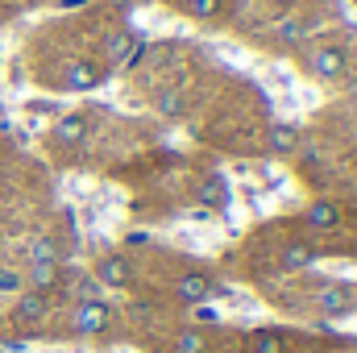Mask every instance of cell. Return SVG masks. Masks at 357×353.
<instances>
[{
  "mask_svg": "<svg viewBox=\"0 0 357 353\" xmlns=\"http://www.w3.org/2000/svg\"><path fill=\"white\" fill-rule=\"evenodd\" d=\"M59 266L63 262H29L25 266V287H33V291H50V287L59 283Z\"/></svg>",
  "mask_w": 357,
  "mask_h": 353,
  "instance_id": "obj_13",
  "label": "cell"
},
{
  "mask_svg": "<svg viewBox=\"0 0 357 353\" xmlns=\"http://www.w3.org/2000/svg\"><path fill=\"white\" fill-rule=\"evenodd\" d=\"M303 216H307V225H312V229H320V233H333V229L341 225V208H337L333 200H312Z\"/></svg>",
  "mask_w": 357,
  "mask_h": 353,
  "instance_id": "obj_12",
  "label": "cell"
},
{
  "mask_svg": "<svg viewBox=\"0 0 357 353\" xmlns=\"http://www.w3.org/2000/svg\"><path fill=\"white\" fill-rule=\"evenodd\" d=\"M316 246L312 241H287L282 246V254H278V266L287 270V274H299V270H312L316 266Z\"/></svg>",
  "mask_w": 357,
  "mask_h": 353,
  "instance_id": "obj_10",
  "label": "cell"
},
{
  "mask_svg": "<svg viewBox=\"0 0 357 353\" xmlns=\"http://www.w3.org/2000/svg\"><path fill=\"white\" fill-rule=\"evenodd\" d=\"M88 133H91V112L88 108L63 112V117L54 121V142H59V146H79V142H88Z\"/></svg>",
  "mask_w": 357,
  "mask_h": 353,
  "instance_id": "obj_7",
  "label": "cell"
},
{
  "mask_svg": "<svg viewBox=\"0 0 357 353\" xmlns=\"http://www.w3.org/2000/svg\"><path fill=\"white\" fill-rule=\"evenodd\" d=\"M142 54H146V38H142L137 29L121 25V29L108 33V42H104V71H108V75H112V71H129V67H137Z\"/></svg>",
  "mask_w": 357,
  "mask_h": 353,
  "instance_id": "obj_1",
  "label": "cell"
},
{
  "mask_svg": "<svg viewBox=\"0 0 357 353\" xmlns=\"http://www.w3.org/2000/svg\"><path fill=\"white\" fill-rule=\"evenodd\" d=\"M307 33H312V21L299 17V13H287V17L274 21V42H282V46H299Z\"/></svg>",
  "mask_w": 357,
  "mask_h": 353,
  "instance_id": "obj_11",
  "label": "cell"
},
{
  "mask_svg": "<svg viewBox=\"0 0 357 353\" xmlns=\"http://www.w3.org/2000/svg\"><path fill=\"white\" fill-rule=\"evenodd\" d=\"M295 146H299V133H295L291 125H274V129H270V150H274V154H291Z\"/></svg>",
  "mask_w": 357,
  "mask_h": 353,
  "instance_id": "obj_18",
  "label": "cell"
},
{
  "mask_svg": "<svg viewBox=\"0 0 357 353\" xmlns=\"http://www.w3.org/2000/svg\"><path fill=\"white\" fill-rule=\"evenodd\" d=\"M108 324H112V308L104 299H79L75 312H71V329L79 337H100Z\"/></svg>",
  "mask_w": 357,
  "mask_h": 353,
  "instance_id": "obj_4",
  "label": "cell"
},
{
  "mask_svg": "<svg viewBox=\"0 0 357 353\" xmlns=\"http://www.w3.org/2000/svg\"><path fill=\"white\" fill-rule=\"evenodd\" d=\"M25 258H29V262H63V250H59L54 237H33V241L25 246Z\"/></svg>",
  "mask_w": 357,
  "mask_h": 353,
  "instance_id": "obj_15",
  "label": "cell"
},
{
  "mask_svg": "<svg viewBox=\"0 0 357 353\" xmlns=\"http://www.w3.org/2000/svg\"><path fill=\"white\" fill-rule=\"evenodd\" d=\"M303 71H307L316 84H333V80H341V75L349 71V54H345V46H337V42H320V46H312V54L303 59Z\"/></svg>",
  "mask_w": 357,
  "mask_h": 353,
  "instance_id": "obj_2",
  "label": "cell"
},
{
  "mask_svg": "<svg viewBox=\"0 0 357 353\" xmlns=\"http://www.w3.org/2000/svg\"><path fill=\"white\" fill-rule=\"evenodd\" d=\"M0 291H25V274H21V270L0 266Z\"/></svg>",
  "mask_w": 357,
  "mask_h": 353,
  "instance_id": "obj_21",
  "label": "cell"
},
{
  "mask_svg": "<svg viewBox=\"0 0 357 353\" xmlns=\"http://www.w3.org/2000/svg\"><path fill=\"white\" fill-rule=\"evenodd\" d=\"M125 241H129V246H150V233H129Z\"/></svg>",
  "mask_w": 357,
  "mask_h": 353,
  "instance_id": "obj_23",
  "label": "cell"
},
{
  "mask_svg": "<svg viewBox=\"0 0 357 353\" xmlns=\"http://www.w3.org/2000/svg\"><path fill=\"white\" fill-rule=\"evenodd\" d=\"M312 308H316L320 316H328V320H345V316L357 312V291L345 287V283H324V287L312 295Z\"/></svg>",
  "mask_w": 357,
  "mask_h": 353,
  "instance_id": "obj_3",
  "label": "cell"
},
{
  "mask_svg": "<svg viewBox=\"0 0 357 353\" xmlns=\"http://www.w3.org/2000/svg\"><path fill=\"white\" fill-rule=\"evenodd\" d=\"M216 8H220V0H183V13H187L191 21H212Z\"/></svg>",
  "mask_w": 357,
  "mask_h": 353,
  "instance_id": "obj_19",
  "label": "cell"
},
{
  "mask_svg": "<svg viewBox=\"0 0 357 353\" xmlns=\"http://www.w3.org/2000/svg\"><path fill=\"white\" fill-rule=\"evenodd\" d=\"M175 353H208V333L204 329H183L175 337Z\"/></svg>",
  "mask_w": 357,
  "mask_h": 353,
  "instance_id": "obj_17",
  "label": "cell"
},
{
  "mask_svg": "<svg viewBox=\"0 0 357 353\" xmlns=\"http://www.w3.org/2000/svg\"><path fill=\"white\" fill-rule=\"evenodd\" d=\"M108 80V71L91 59H75V63H63V88L67 91H96Z\"/></svg>",
  "mask_w": 357,
  "mask_h": 353,
  "instance_id": "obj_5",
  "label": "cell"
},
{
  "mask_svg": "<svg viewBox=\"0 0 357 353\" xmlns=\"http://www.w3.org/2000/svg\"><path fill=\"white\" fill-rule=\"evenodd\" d=\"M195 200H199L204 208H220V204L229 200V191H225V179H220V175L199 179V187H195Z\"/></svg>",
  "mask_w": 357,
  "mask_h": 353,
  "instance_id": "obj_14",
  "label": "cell"
},
{
  "mask_svg": "<svg viewBox=\"0 0 357 353\" xmlns=\"http://www.w3.org/2000/svg\"><path fill=\"white\" fill-rule=\"evenodd\" d=\"M220 287L212 283V274H199V270H187V274H178L175 278V295H178V303H208L212 295H216Z\"/></svg>",
  "mask_w": 357,
  "mask_h": 353,
  "instance_id": "obj_6",
  "label": "cell"
},
{
  "mask_svg": "<svg viewBox=\"0 0 357 353\" xmlns=\"http://www.w3.org/2000/svg\"><path fill=\"white\" fill-rule=\"evenodd\" d=\"M354 117H357V96H354Z\"/></svg>",
  "mask_w": 357,
  "mask_h": 353,
  "instance_id": "obj_24",
  "label": "cell"
},
{
  "mask_svg": "<svg viewBox=\"0 0 357 353\" xmlns=\"http://www.w3.org/2000/svg\"><path fill=\"white\" fill-rule=\"evenodd\" d=\"M96 283H100V287H112V291H125V287L133 283V266H129V258L104 254V258L96 262Z\"/></svg>",
  "mask_w": 357,
  "mask_h": 353,
  "instance_id": "obj_9",
  "label": "cell"
},
{
  "mask_svg": "<svg viewBox=\"0 0 357 353\" xmlns=\"http://www.w3.org/2000/svg\"><path fill=\"white\" fill-rule=\"evenodd\" d=\"M46 316H50V295L25 287V291L17 295V303H13V320H17V324H42Z\"/></svg>",
  "mask_w": 357,
  "mask_h": 353,
  "instance_id": "obj_8",
  "label": "cell"
},
{
  "mask_svg": "<svg viewBox=\"0 0 357 353\" xmlns=\"http://www.w3.org/2000/svg\"><path fill=\"white\" fill-rule=\"evenodd\" d=\"M250 353H287V337L278 329H258L250 337Z\"/></svg>",
  "mask_w": 357,
  "mask_h": 353,
  "instance_id": "obj_16",
  "label": "cell"
},
{
  "mask_svg": "<svg viewBox=\"0 0 357 353\" xmlns=\"http://www.w3.org/2000/svg\"><path fill=\"white\" fill-rule=\"evenodd\" d=\"M158 112L162 117H183V96L178 91H162L158 96Z\"/></svg>",
  "mask_w": 357,
  "mask_h": 353,
  "instance_id": "obj_20",
  "label": "cell"
},
{
  "mask_svg": "<svg viewBox=\"0 0 357 353\" xmlns=\"http://www.w3.org/2000/svg\"><path fill=\"white\" fill-rule=\"evenodd\" d=\"M195 324H220V308H212V303H195Z\"/></svg>",
  "mask_w": 357,
  "mask_h": 353,
  "instance_id": "obj_22",
  "label": "cell"
}]
</instances>
